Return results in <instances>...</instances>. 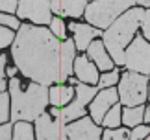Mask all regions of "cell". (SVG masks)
<instances>
[{
    "label": "cell",
    "instance_id": "6da1fadb",
    "mask_svg": "<svg viewBox=\"0 0 150 140\" xmlns=\"http://www.w3.org/2000/svg\"><path fill=\"white\" fill-rule=\"evenodd\" d=\"M61 46L63 43H59L47 28L21 24L13 41L11 55L17 68L35 83H63L65 78L61 70Z\"/></svg>",
    "mask_w": 150,
    "mask_h": 140
},
{
    "label": "cell",
    "instance_id": "7a4b0ae2",
    "mask_svg": "<svg viewBox=\"0 0 150 140\" xmlns=\"http://www.w3.org/2000/svg\"><path fill=\"white\" fill-rule=\"evenodd\" d=\"M9 92H11V120L13 122L21 120L32 122L39 118L45 113V107L50 100V90L47 89V85L33 81L22 92L21 81L17 78H11Z\"/></svg>",
    "mask_w": 150,
    "mask_h": 140
},
{
    "label": "cell",
    "instance_id": "3957f363",
    "mask_svg": "<svg viewBox=\"0 0 150 140\" xmlns=\"http://www.w3.org/2000/svg\"><path fill=\"white\" fill-rule=\"evenodd\" d=\"M143 15H145V11L141 8H130L119 19H115L113 24L102 33L104 44H106V48H109V54L117 65H124V48L134 37L139 22L143 20Z\"/></svg>",
    "mask_w": 150,
    "mask_h": 140
},
{
    "label": "cell",
    "instance_id": "277c9868",
    "mask_svg": "<svg viewBox=\"0 0 150 140\" xmlns=\"http://www.w3.org/2000/svg\"><path fill=\"white\" fill-rule=\"evenodd\" d=\"M134 4H141L150 8V0H95L85 8V19L95 28H109L126 9Z\"/></svg>",
    "mask_w": 150,
    "mask_h": 140
},
{
    "label": "cell",
    "instance_id": "5b68a950",
    "mask_svg": "<svg viewBox=\"0 0 150 140\" xmlns=\"http://www.w3.org/2000/svg\"><path fill=\"white\" fill-rule=\"evenodd\" d=\"M148 78H145V74L139 72H126L124 76H120V83H119V98L120 102L128 107L134 105H143L145 100L148 98Z\"/></svg>",
    "mask_w": 150,
    "mask_h": 140
},
{
    "label": "cell",
    "instance_id": "8992f818",
    "mask_svg": "<svg viewBox=\"0 0 150 140\" xmlns=\"http://www.w3.org/2000/svg\"><path fill=\"white\" fill-rule=\"evenodd\" d=\"M124 65L132 72L150 74V44L145 37H135L132 41L124 54Z\"/></svg>",
    "mask_w": 150,
    "mask_h": 140
},
{
    "label": "cell",
    "instance_id": "52a82bcc",
    "mask_svg": "<svg viewBox=\"0 0 150 140\" xmlns=\"http://www.w3.org/2000/svg\"><path fill=\"white\" fill-rule=\"evenodd\" d=\"M102 136V129L91 118L83 116L80 122H72L71 125L61 124V140H98Z\"/></svg>",
    "mask_w": 150,
    "mask_h": 140
},
{
    "label": "cell",
    "instance_id": "ba28073f",
    "mask_svg": "<svg viewBox=\"0 0 150 140\" xmlns=\"http://www.w3.org/2000/svg\"><path fill=\"white\" fill-rule=\"evenodd\" d=\"M50 0H19L17 15L19 19H30L35 24H50Z\"/></svg>",
    "mask_w": 150,
    "mask_h": 140
},
{
    "label": "cell",
    "instance_id": "9c48e42d",
    "mask_svg": "<svg viewBox=\"0 0 150 140\" xmlns=\"http://www.w3.org/2000/svg\"><path fill=\"white\" fill-rule=\"evenodd\" d=\"M117 100H119V90L111 89V87H108V89H104L102 92H98V94L95 96L93 103H91V116L95 118V122L102 124L106 113L109 111V107H113V105L117 103Z\"/></svg>",
    "mask_w": 150,
    "mask_h": 140
},
{
    "label": "cell",
    "instance_id": "30bf717a",
    "mask_svg": "<svg viewBox=\"0 0 150 140\" xmlns=\"http://www.w3.org/2000/svg\"><path fill=\"white\" fill-rule=\"evenodd\" d=\"M61 124L59 118L50 120V114L43 113L35 118V136L37 140H61Z\"/></svg>",
    "mask_w": 150,
    "mask_h": 140
},
{
    "label": "cell",
    "instance_id": "8fae6325",
    "mask_svg": "<svg viewBox=\"0 0 150 140\" xmlns=\"http://www.w3.org/2000/svg\"><path fill=\"white\" fill-rule=\"evenodd\" d=\"M69 30L74 33V43H76V48H80V50H87L91 41L96 35H102L98 28H93V26H87V24H78V22H71Z\"/></svg>",
    "mask_w": 150,
    "mask_h": 140
},
{
    "label": "cell",
    "instance_id": "7c38bea8",
    "mask_svg": "<svg viewBox=\"0 0 150 140\" xmlns=\"http://www.w3.org/2000/svg\"><path fill=\"white\" fill-rule=\"evenodd\" d=\"M74 72L80 78V81L83 83H89V85H95L98 83V72H96V66L91 63V59L87 55H82L78 59H74Z\"/></svg>",
    "mask_w": 150,
    "mask_h": 140
},
{
    "label": "cell",
    "instance_id": "4fadbf2b",
    "mask_svg": "<svg viewBox=\"0 0 150 140\" xmlns=\"http://www.w3.org/2000/svg\"><path fill=\"white\" fill-rule=\"evenodd\" d=\"M87 54H89V59L95 61L96 66H98L100 70L109 72V70L113 68V63L109 61V55H108V52H106V44H104V43H98V41L91 43L89 48H87Z\"/></svg>",
    "mask_w": 150,
    "mask_h": 140
},
{
    "label": "cell",
    "instance_id": "5bb4252c",
    "mask_svg": "<svg viewBox=\"0 0 150 140\" xmlns=\"http://www.w3.org/2000/svg\"><path fill=\"white\" fill-rule=\"evenodd\" d=\"M52 11L67 17H80L85 13V0H57V4L52 6Z\"/></svg>",
    "mask_w": 150,
    "mask_h": 140
},
{
    "label": "cell",
    "instance_id": "9a60e30c",
    "mask_svg": "<svg viewBox=\"0 0 150 140\" xmlns=\"http://www.w3.org/2000/svg\"><path fill=\"white\" fill-rule=\"evenodd\" d=\"M74 50H76V43L71 39L63 41L61 46V70H63V78H69L74 70Z\"/></svg>",
    "mask_w": 150,
    "mask_h": 140
},
{
    "label": "cell",
    "instance_id": "2e32d148",
    "mask_svg": "<svg viewBox=\"0 0 150 140\" xmlns=\"http://www.w3.org/2000/svg\"><path fill=\"white\" fill-rule=\"evenodd\" d=\"M74 94H76V89H72V87H65V85L52 87L50 89V103L56 105V107H61L67 102H71Z\"/></svg>",
    "mask_w": 150,
    "mask_h": 140
},
{
    "label": "cell",
    "instance_id": "e0dca14e",
    "mask_svg": "<svg viewBox=\"0 0 150 140\" xmlns=\"http://www.w3.org/2000/svg\"><path fill=\"white\" fill-rule=\"evenodd\" d=\"M85 116V109H83V103H80L78 100L72 102L71 105H67L65 109L59 111V118L61 122H72V120H80Z\"/></svg>",
    "mask_w": 150,
    "mask_h": 140
},
{
    "label": "cell",
    "instance_id": "ac0fdd59",
    "mask_svg": "<svg viewBox=\"0 0 150 140\" xmlns=\"http://www.w3.org/2000/svg\"><path fill=\"white\" fill-rule=\"evenodd\" d=\"M124 125L128 127H135L139 125V122L145 120V107L143 105H134V107H126L124 109Z\"/></svg>",
    "mask_w": 150,
    "mask_h": 140
},
{
    "label": "cell",
    "instance_id": "d6986e66",
    "mask_svg": "<svg viewBox=\"0 0 150 140\" xmlns=\"http://www.w3.org/2000/svg\"><path fill=\"white\" fill-rule=\"evenodd\" d=\"M13 140H35L33 138V127L26 120L17 122L13 127Z\"/></svg>",
    "mask_w": 150,
    "mask_h": 140
},
{
    "label": "cell",
    "instance_id": "ffe728a7",
    "mask_svg": "<svg viewBox=\"0 0 150 140\" xmlns=\"http://www.w3.org/2000/svg\"><path fill=\"white\" fill-rule=\"evenodd\" d=\"M120 122H122V111H120V107H119L117 103H115L113 107L106 113V116H104V122H102V124L106 125L108 129H117Z\"/></svg>",
    "mask_w": 150,
    "mask_h": 140
},
{
    "label": "cell",
    "instance_id": "44dd1931",
    "mask_svg": "<svg viewBox=\"0 0 150 140\" xmlns=\"http://www.w3.org/2000/svg\"><path fill=\"white\" fill-rule=\"evenodd\" d=\"M96 96V89L95 87H89V85H83V83H76V100L80 103H89L93 102Z\"/></svg>",
    "mask_w": 150,
    "mask_h": 140
},
{
    "label": "cell",
    "instance_id": "7402d4cb",
    "mask_svg": "<svg viewBox=\"0 0 150 140\" xmlns=\"http://www.w3.org/2000/svg\"><path fill=\"white\" fill-rule=\"evenodd\" d=\"M119 79H120V74L117 72V70H109V72H106L98 79V89H108V87L115 85Z\"/></svg>",
    "mask_w": 150,
    "mask_h": 140
},
{
    "label": "cell",
    "instance_id": "603a6c76",
    "mask_svg": "<svg viewBox=\"0 0 150 140\" xmlns=\"http://www.w3.org/2000/svg\"><path fill=\"white\" fill-rule=\"evenodd\" d=\"M102 140H130V133L126 129H108L102 133Z\"/></svg>",
    "mask_w": 150,
    "mask_h": 140
},
{
    "label": "cell",
    "instance_id": "cb8c5ba5",
    "mask_svg": "<svg viewBox=\"0 0 150 140\" xmlns=\"http://www.w3.org/2000/svg\"><path fill=\"white\" fill-rule=\"evenodd\" d=\"M9 118V98L6 92H0V122H8Z\"/></svg>",
    "mask_w": 150,
    "mask_h": 140
},
{
    "label": "cell",
    "instance_id": "d4e9b609",
    "mask_svg": "<svg viewBox=\"0 0 150 140\" xmlns=\"http://www.w3.org/2000/svg\"><path fill=\"white\" fill-rule=\"evenodd\" d=\"M50 30H52V33H54L56 37L65 39V24H63L61 19L54 17V19H52V22H50Z\"/></svg>",
    "mask_w": 150,
    "mask_h": 140
},
{
    "label": "cell",
    "instance_id": "484cf974",
    "mask_svg": "<svg viewBox=\"0 0 150 140\" xmlns=\"http://www.w3.org/2000/svg\"><path fill=\"white\" fill-rule=\"evenodd\" d=\"M150 135V127L148 125H135L134 131L130 133V140H143Z\"/></svg>",
    "mask_w": 150,
    "mask_h": 140
},
{
    "label": "cell",
    "instance_id": "4316f807",
    "mask_svg": "<svg viewBox=\"0 0 150 140\" xmlns=\"http://www.w3.org/2000/svg\"><path fill=\"white\" fill-rule=\"evenodd\" d=\"M13 41H15V35L11 33V30H8L6 26H0V48H6Z\"/></svg>",
    "mask_w": 150,
    "mask_h": 140
},
{
    "label": "cell",
    "instance_id": "83f0119b",
    "mask_svg": "<svg viewBox=\"0 0 150 140\" xmlns=\"http://www.w3.org/2000/svg\"><path fill=\"white\" fill-rule=\"evenodd\" d=\"M0 24L8 26V28H11V30H15V28H21L19 20H17L15 17H11V15H6V13H0Z\"/></svg>",
    "mask_w": 150,
    "mask_h": 140
},
{
    "label": "cell",
    "instance_id": "f1b7e54d",
    "mask_svg": "<svg viewBox=\"0 0 150 140\" xmlns=\"http://www.w3.org/2000/svg\"><path fill=\"white\" fill-rule=\"evenodd\" d=\"M19 0H0V11H6V13H13L19 8Z\"/></svg>",
    "mask_w": 150,
    "mask_h": 140
},
{
    "label": "cell",
    "instance_id": "f546056e",
    "mask_svg": "<svg viewBox=\"0 0 150 140\" xmlns=\"http://www.w3.org/2000/svg\"><path fill=\"white\" fill-rule=\"evenodd\" d=\"M141 28H143V35H145V39L150 41V9H146V11H145V15H143Z\"/></svg>",
    "mask_w": 150,
    "mask_h": 140
},
{
    "label": "cell",
    "instance_id": "4dcf8cb0",
    "mask_svg": "<svg viewBox=\"0 0 150 140\" xmlns=\"http://www.w3.org/2000/svg\"><path fill=\"white\" fill-rule=\"evenodd\" d=\"M13 127H11L9 124H4L2 127H0V140H13Z\"/></svg>",
    "mask_w": 150,
    "mask_h": 140
},
{
    "label": "cell",
    "instance_id": "1f68e13d",
    "mask_svg": "<svg viewBox=\"0 0 150 140\" xmlns=\"http://www.w3.org/2000/svg\"><path fill=\"white\" fill-rule=\"evenodd\" d=\"M6 63H8V59H6V55H0V79H4V70H6Z\"/></svg>",
    "mask_w": 150,
    "mask_h": 140
},
{
    "label": "cell",
    "instance_id": "d6a6232c",
    "mask_svg": "<svg viewBox=\"0 0 150 140\" xmlns=\"http://www.w3.org/2000/svg\"><path fill=\"white\" fill-rule=\"evenodd\" d=\"M15 74H17V68H15V66H9V68H8V76H9V78H13Z\"/></svg>",
    "mask_w": 150,
    "mask_h": 140
},
{
    "label": "cell",
    "instance_id": "836d02e7",
    "mask_svg": "<svg viewBox=\"0 0 150 140\" xmlns=\"http://www.w3.org/2000/svg\"><path fill=\"white\" fill-rule=\"evenodd\" d=\"M6 90V79H0V92Z\"/></svg>",
    "mask_w": 150,
    "mask_h": 140
},
{
    "label": "cell",
    "instance_id": "e575fe53",
    "mask_svg": "<svg viewBox=\"0 0 150 140\" xmlns=\"http://www.w3.org/2000/svg\"><path fill=\"white\" fill-rule=\"evenodd\" d=\"M52 114L57 118V116H59V109H57V107H52Z\"/></svg>",
    "mask_w": 150,
    "mask_h": 140
},
{
    "label": "cell",
    "instance_id": "d590c367",
    "mask_svg": "<svg viewBox=\"0 0 150 140\" xmlns=\"http://www.w3.org/2000/svg\"><path fill=\"white\" fill-rule=\"evenodd\" d=\"M57 4V0H50V6H56Z\"/></svg>",
    "mask_w": 150,
    "mask_h": 140
},
{
    "label": "cell",
    "instance_id": "8d00e7d4",
    "mask_svg": "<svg viewBox=\"0 0 150 140\" xmlns=\"http://www.w3.org/2000/svg\"><path fill=\"white\" fill-rule=\"evenodd\" d=\"M148 98H150V83H148Z\"/></svg>",
    "mask_w": 150,
    "mask_h": 140
},
{
    "label": "cell",
    "instance_id": "74e56055",
    "mask_svg": "<svg viewBox=\"0 0 150 140\" xmlns=\"http://www.w3.org/2000/svg\"><path fill=\"white\" fill-rule=\"evenodd\" d=\"M145 140H150V135H148V136H146V138H145Z\"/></svg>",
    "mask_w": 150,
    "mask_h": 140
},
{
    "label": "cell",
    "instance_id": "f35d334b",
    "mask_svg": "<svg viewBox=\"0 0 150 140\" xmlns=\"http://www.w3.org/2000/svg\"><path fill=\"white\" fill-rule=\"evenodd\" d=\"M148 113H150V107H148Z\"/></svg>",
    "mask_w": 150,
    "mask_h": 140
}]
</instances>
